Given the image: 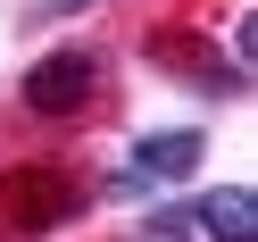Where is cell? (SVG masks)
<instances>
[{"mask_svg":"<svg viewBox=\"0 0 258 242\" xmlns=\"http://www.w3.org/2000/svg\"><path fill=\"white\" fill-rule=\"evenodd\" d=\"M75 209H84V192L58 184L50 167H17V175H0V234H42V225H67Z\"/></svg>","mask_w":258,"mask_h":242,"instance_id":"obj_1","label":"cell"},{"mask_svg":"<svg viewBox=\"0 0 258 242\" xmlns=\"http://www.w3.org/2000/svg\"><path fill=\"white\" fill-rule=\"evenodd\" d=\"M92 92H100V59L75 51V42L25 67V109L34 117H75V109H92Z\"/></svg>","mask_w":258,"mask_h":242,"instance_id":"obj_2","label":"cell"},{"mask_svg":"<svg viewBox=\"0 0 258 242\" xmlns=\"http://www.w3.org/2000/svg\"><path fill=\"white\" fill-rule=\"evenodd\" d=\"M200 159H208V134L200 125H175V134H142L134 151H125V175L150 192V184H183Z\"/></svg>","mask_w":258,"mask_h":242,"instance_id":"obj_3","label":"cell"},{"mask_svg":"<svg viewBox=\"0 0 258 242\" xmlns=\"http://www.w3.org/2000/svg\"><path fill=\"white\" fill-rule=\"evenodd\" d=\"M191 217H200L208 242H258V192L250 184H208L191 201Z\"/></svg>","mask_w":258,"mask_h":242,"instance_id":"obj_4","label":"cell"}]
</instances>
